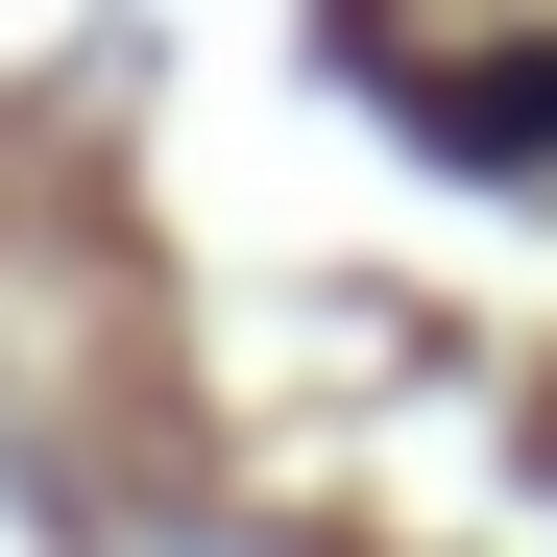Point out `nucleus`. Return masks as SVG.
<instances>
[{"instance_id":"1","label":"nucleus","mask_w":557,"mask_h":557,"mask_svg":"<svg viewBox=\"0 0 557 557\" xmlns=\"http://www.w3.org/2000/svg\"><path fill=\"white\" fill-rule=\"evenodd\" d=\"M436 146H485V170H533V146H557V49H509V73H436Z\"/></svg>"}]
</instances>
